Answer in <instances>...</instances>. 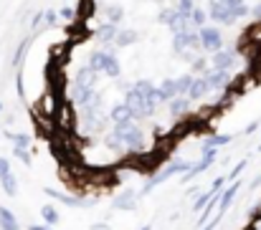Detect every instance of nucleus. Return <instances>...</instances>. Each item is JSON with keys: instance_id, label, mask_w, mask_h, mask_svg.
<instances>
[{"instance_id": "1", "label": "nucleus", "mask_w": 261, "mask_h": 230, "mask_svg": "<svg viewBox=\"0 0 261 230\" xmlns=\"http://www.w3.org/2000/svg\"><path fill=\"white\" fill-rule=\"evenodd\" d=\"M112 134H114V137H119V139H122V145H124V150H129V152H140V150H142V145H145V134H142V129H140L135 122L114 124Z\"/></svg>"}, {"instance_id": "2", "label": "nucleus", "mask_w": 261, "mask_h": 230, "mask_svg": "<svg viewBox=\"0 0 261 230\" xmlns=\"http://www.w3.org/2000/svg\"><path fill=\"white\" fill-rule=\"evenodd\" d=\"M124 104L129 106V111H132V122H142V119H147V117H152L155 111H158V106L155 104H150L140 91H135L132 86L127 89V94H124Z\"/></svg>"}, {"instance_id": "3", "label": "nucleus", "mask_w": 261, "mask_h": 230, "mask_svg": "<svg viewBox=\"0 0 261 230\" xmlns=\"http://www.w3.org/2000/svg\"><path fill=\"white\" fill-rule=\"evenodd\" d=\"M190 167H193V162H185V159H175V162H170L168 167H163L155 177H150V182L145 185V190L140 192V195H147L150 190H155L158 185H163L165 180H170L173 175H188L190 172Z\"/></svg>"}, {"instance_id": "4", "label": "nucleus", "mask_w": 261, "mask_h": 230, "mask_svg": "<svg viewBox=\"0 0 261 230\" xmlns=\"http://www.w3.org/2000/svg\"><path fill=\"white\" fill-rule=\"evenodd\" d=\"M200 48V41H198V31H185V33H173V51L177 56H185V59H195Z\"/></svg>"}, {"instance_id": "5", "label": "nucleus", "mask_w": 261, "mask_h": 230, "mask_svg": "<svg viewBox=\"0 0 261 230\" xmlns=\"http://www.w3.org/2000/svg\"><path fill=\"white\" fill-rule=\"evenodd\" d=\"M198 41H200V48L205 53H216L223 48V33L218 31V25H203L198 28Z\"/></svg>"}, {"instance_id": "6", "label": "nucleus", "mask_w": 261, "mask_h": 230, "mask_svg": "<svg viewBox=\"0 0 261 230\" xmlns=\"http://www.w3.org/2000/svg\"><path fill=\"white\" fill-rule=\"evenodd\" d=\"M205 13H208V23H218V25H236V18L231 15V10L226 8V3H223V0H211V3H208V8H205Z\"/></svg>"}, {"instance_id": "7", "label": "nucleus", "mask_w": 261, "mask_h": 230, "mask_svg": "<svg viewBox=\"0 0 261 230\" xmlns=\"http://www.w3.org/2000/svg\"><path fill=\"white\" fill-rule=\"evenodd\" d=\"M160 23H163V25H168L173 33L193 31V28H190V23H188V18H185V15H180L175 8H163V10H160Z\"/></svg>"}, {"instance_id": "8", "label": "nucleus", "mask_w": 261, "mask_h": 230, "mask_svg": "<svg viewBox=\"0 0 261 230\" xmlns=\"http://www.w3.org/2000/svg\"><path fill=\"white\" fill-rule=\"evenodd\" d=\"M43 192H46L48 197H54L56 203H61V205H69V208H87V200L79 197V195H69V192H61V190H56V187H43Z\"/></svg>"}, {"instance_id": "9", "label": "nucleus", "mask_w": 261, "mask_h": 230, "mask_svg": "<svg viewBox=\"0 0 261 230\" xmlns=\"http://www.w3.org/2000/svg\"><path fill=\"white\" fill-rule=\"evenodd\" d=\"M208 89L211 91H226L231 86V71H221V69H208L205 74Z\"/></svg>"}, {"instance_id": "10", "label": "nucleus", "mask_w": 261, "mask_h": 230, "mask_svg": "<svg viewBox=\"0 0 261 230\" xmlns=\"http://www.w3.org/2000/svg\"><path fill=\"white\" fill-rule=\"evenodd\" d=\"M211 69H221V71H231L233 66H236V53L233 51H226V48H221V51H216V53H211Z\"/></svg>"}, {"instance_id": "11", "label": "nucleus", "mask_w": 261, "mask_h": 230, "mask_svg": "<svg viewBox=\"0 0 261 230\" xmlns=\"http://www.w3.org/2000/svg\"><path fill=\"white\" fill-rule=\"evenodd\" d=\"M132 89H135V91H140L150 104H155V106H158V101H160V91H158V86H155L152 81L140 78V81H135V83H132Z\"/></svg>"}, {"instance_id": "12", "label": "nucleus", "mask_w": 261, "mask_h": 230, "mask_svg": "<svg viewBox=\"0 0 261 230\" xmlns=\"http://www.w3.org/2000/svg\"><path fill=\"white\" fill-rule=\"evenodd\" d=\"M117 31H119V25H114V23H101V25L94 31L96 43H101V46H112L114 38H117Z\"/></svg>"}, {"instance_id": "13", "label": "nucleus", "mask_w": 261, "mask_h": 230, "mask_svg": "<svg viewBox=\"0 0 261 230\" xmlns=\"http://www.w3.org/2000/svg\"><path fill=\"white\" fill-rule=\"evenodd\" d=\"M208 94H211V89H208L205 76H193V83H190V89H188V99H190V101H200V99H205Z\"/></svg>"}, {"instance_id": "14", "label": "nucleus", "mask_w": 261, "mask_h": 230, "mask_svg": "<svg viewBox=\"0 0 261 230\" xmlns=\"http://www.w3.org/2000/svg\"><path fill=\"white\" fill-rule=\"evenodd\" d=\"M109 48H94L91 53H89V61L87 66L91 69V71H96V74H101L104 71V64H107V59H109Z\"/></svg>"}, {"instance_id": "15", "label": "nucleus", "mask_w": 261, "mask_h": 230, "mask_svg": "<svg viewBox=\"0 0 261 230\" xmlns=\"http://www.w3.org/2000/svg\"><path fill=\"white\" fill-rule=\"evenodd\" d=\"M137 192L135 190H124V192H119L117 195V200H114V208L117 210H124V213H129V210H135V205H137Z\"/></svg>"}, {"instance_id": "16", "label": "nucleus", "mask_w": 261, "mask_h": 230, "mask_svg": "<svg viewBox=\"0 0 261 230\" xmlns=\"http://www.w3.org/2000/svg\"><path fill=\"white\" fill-rule=\"evenodd\" d=\"M168 109H170V117L182 119V117L190 111V99H188V96H175V99H170Z\"/></svg>"}, {"instance_id": "17", "label": "nucleus", "mask_w": 261, "mask_h": 230, "mask_svg": "<svg viewBox=\"0 0 261 230\" xmlns=\"http://www.w3.org/2000/svg\"><path fill=\"white\" fill-rule=\"evenodd\" d=\"M76 83H82V86H87V89H96V81H99V74L96 71H91L89 66H79L76 69V76H74Z\"/></svg>"}, {"instance_id": "18", "label": "nucleus", "mask_w": 261, "mask_h": 230, "mask_svg": "<svg viewBox=\"0 0 261 230\" xmlns=\"http://www.w3.org/2000/svg\"><path fill=\"white\" fill-rule=\"evenodd\" d=\"M109 119H112L114 124L132 122V111H129V106H127V104H114V106H112V111H109Z\"/></svg>"}, {"instance_id": "19", "label": "nucleus", "mask_w": 261, "mask_h": 230, "mask_svg": "<svg viewBox=\"0 0 261 230\" xmlns=\"http://www.w3.org/2000/svg\"><path fill=\"white\" fill-rule=\"evenodd\" d=\"M231 134H213V137H208V139H203V145H200V152L203 150H218V147H226V145H231Z\"/></svg>"}, {"instance_id": "20", "label": "nucleus", "mask_w": 261, "mask_h": 230, "mask_svg": "<svg viewBox=\"0 0 261 230\" xmlns=\"http://www.w3.org/2000/svg\"><path fill=\"white\" fill-rule=\"evenodd\" d=\"M188 23H190V28H193V31H198V28H203V25L208 23V13H205V8H200V5H195V8H193V13L188 15Z\"/></svg>"}, {"instance_id": "21", "label": "nucleus", "mask_w": 261, "mask_h": 230, "mask_svg": "<svg viewBox=\"0 0 261 230\" xmlns=\"http://www.w3.org/2000/svg\"><path fill=\"white\" fill-rule=\"evenodd\" d=\"M223 3H226V8L231 10V15H233L236 20H239V18H246L249 10H251L246 0H223Z\"/></svg>"}, {"instance_id": "22", "label": "nucleus", "mask_w": 261, "mask_h": 230, "mask_svg": "<svg viewBox=\"0 0 261 230\" xmlns=\"http://www.w3.org/2000/svg\"><path fill=\"white\" fill-rule=\"evenodd\" d=\"M0 230H20L18 225V218L5 208V205H0Z\"/></svg>"}, {"instance_id": "23", "label": "nucleus", "mask_w": 261, "mask_h": 230, "mask_svg": "<svg viewBox=\"0 0 261 230\" xmlns=\"http://www.w3.org/2000/svg\"><path fill=\"white\" fill-rule=\"evenodd\" d=\"M137 38H140L137 31H132V28H119L114 43H117V46H132V43H137Z\"/></svg>"}, {"instance_id": "24", "label": "nucleus", "mask_w": 261, "mask_h": 230, "mask_svg": "<svg viewBox=\"0 0 261 230\" xmlns=\"http://www.w3.org/2000/svg\"><path fill=\"white\" fill-rule=\"evenodd\" d=\"M104 76L109 78H119L122 74V66H119V59L114 56V53H109V59H107V64H104V71H101Z\"/></svg>"}, {"instance_id": "25", "label": "nucleus", "mask_w": 261, "mask_h": 230, "mask_svg": "<svg viewBox=\"0 0 261 230\" xmlns=\"http://www.w3.org/2000/svg\"><path fill=\"white\" fill-rule=\"evenodd\" d=\"M190 69H193V76H205L211 69V61L205 56H195V59H190Z\"/></svg>"}, {"instance_id": "26", "label": "nucleus", "mask_w": 261, "mask_h": 230, "mask_svg": "<svg viewBox=\"0 0 261 230\" xmlns=\"http://www.w3.org/2000/svg\"><path fill=\"white\" fill-rule=\"evenodd\" d=\"M239 185H241V182H239ZM239 185H231V187L223 192V197H221V203H218L221 208H218V215H216V218H221V215H223V213L231 208V200L236 197V192H239Z\"/></svg>"}, {"instance_id": "27", "label": "nucleus", "mask_w": 261, "mask_h": 230, "mask_svg": "<svg viewBox=\"0 0 261 230\" xmlns=\"http://www.w3.org/2000/svg\"><path fill=\"white\" fill-rule=\"evenodd\" d=\"M158 91H160V101H170L177 96V91H175V78H165L160 86H158Z\"/></svg>"}, {"instance_id": "28", "label": "nucleus", "mask_w": 261, "mask_h": 230, "mask_svg": "<svg viewBox=\"0 0 261 230\" xmlns=\"http://www.w3.org/2000/svg\"><path fill=\"white\" fill-rule=\"evenodd\" d=\"M5 139H10L13 147H23V150L31 147V134H23V132H5Z\"/></svg>"}, {"instance_id": "29", "label": "nucleus", "mask_w": 261, "mask_h": 230, "mask_svg": "<svg viewBox=\"0 0 261 230\" xmlns=\"http://www.w3.org/2000/svg\"><path fill=\"white\" fill-rule=\"evenodd\" d=\"M104 15H107V23H122V18H124V8L122 5H107L104 8Z\"/></svg>"}, {"instance_id": "30", "label": "nucleus", "mask_w": 261, "mask_h": 230, "mask_svg": "<svg viewBox=\"0 0 261 230\" xmlns=\"http://www.w3.org/2000/svg\"><path fill=\"white\" fill-rule=\"evenodd\" d=\"M0 185H3V192H5L8 197H15V195H18V180L13 177V172L5 175V177L0 180Z\"/></svg>"}, {"instance_id": "31", "label": "nucleus", "mask_w": 261, "mask_h": 230, "mask_svg": "<svg viewBox=\"0 0 261 230\" xmlns=\"http://www.w3.org/2000/svg\"><path fill=\"white\" fill-rule=\"evenodd\" d=\"M190 83H193V74H182V76L175 78V91H177V96H188Z\"/></svg>"}, {"instance_id": "32", "label": "nucleus", "mask_w": 261, "mask_h": 230, "mask_svg": "<svg viewBox=\"0 0 261 230\" xmlns=\"http://www.w3.org/2000/svg\"><path fill=\"white\" fill-rule=\"evenodd\" d=\"M41 218L46 220V225H56L59 223V210L54 205H43L41 208Z\"/></svg>"}, {"instance_id": "33", "label": "nucleus", "mask_w": 261, "mask_h": 230, "mask_svg": "<svg viewBox=\"0 0 261 230\" xmlns=\"http://www.w3.org/2000/svg\"><path fill=\"white\" fill-rule=\"evenodd\" d=\"M216 195H218V192H216V190L211 187L208 192H203V195H200V197L195 200V205H193V210H195V213H198V210H203V208H205V205H208V203H211V200L216 197Z\"/></svg>"}, {"instance_id": "34", "label": "nucleus", "mask_w": 261, "mask_h": 230, "mask_svg": "<svg viewBox=\"0 0 261 230\" xmlns=\"http://www.w3.org/2000/svg\"><path fill=\"white\" fill-rule=\"evenodd\" d=\"M193 8H195V0H177V3H175V10H177L180 15H185V18L193 13Z\"/></svg>"}, {"instance_id": "35", "label": "nucleus", "mask_w": 261, "mask_h": 230, "mask_svg": "<svg viewBox=\"0 0 261 230\" xmlns=\"http://www.w3.org/2000/svg\"><path fill=\"white\" fill-rule=\"evenodd\" d=\"M25 51H28V41H20V43H18V51L13 53V66H20V64H23Z\"/></svg>"}, {"instance_id": "36", "label": "nucleus", "mask_w": 261, "mask_h": 230, "mask_svg": "<svg viewBox=\"0 0 261 230\" xmlns=\"http://www.w3.org/2000/svg\"><path fill=\"white\" fill-rule=\"evenodd\" d=\"M13 157H15V159H20L23 164H31V152H28V150H23V147H13Z\"/></svg>"}, {"instance_id": "37", "label": "nucleus", "mask_w": 261, "mask_h": 230, "mask_svg": "<svg viewBox=\"0 0 261 230\" xmlns=\"http://www.w3.org/2000/svg\"><path fill=\"white\" fill-rule=\"evenodd\" d=\"M107 147H109V150H117V152H124L122 139H119V137H114V134H109V137H107Z\"/></svg>"}, {"instance_id": "38", "label": "nucleus", "mask_w": 261, "mask_h": 230, "mask_svg": "<svg viewBox=\"0 0 261 230\" xmlns=\"http://www.w3.org/2000/svg\"><path fill=\"white\" fill-rule=\"evenodd\" d=\"M43 20H46L48 28H54V25L59 23V13H56V10H46V13H43Z\"/></svg>"}, {"instance_id": "39", "label": "nucleus", "mask_w": 261, "mask_h": 230, "mask_svg": "<svg viewBox=\"0 0 261 230\" xmlns=\"http://www.w3.org/2000/svg\"><path fill=\"white\" fill-rule=\"evenodd\" d=\"M5 175H10V162H8L5 157H0V180H3Z\"/></svg>"}, {"instance_id": "40", "label": "nucleus", "mask_w": 261, "mask_h": 230, "mask_svg": "<svg viewBox=\"0 0 261 230\" xmlns=\"http://www.w3.org/2000/svg\"><path fill=\"white\" fill-rule=\"evenodd\" d=\"M249 15H251L254 20H261V3H256V5H254V8L249 10Z\"/></svg>"}, {"instance_id": "41", "label": "nucleus", "mask_w": 261, "mask_h": 230, "mask_svg": "<svg viewBox=\"0 0 261 230\" xmlns=\"http://www.w3.org/2000/svg\"><path fill=\"white\" fill-rule=\"evenodd\" d=\"M59 15H61V18H66V20H74V10H71V8H61V10H59Z\"/></svg>"}, {"instance_id": "42", "label": "nucleus", "mask_w": 261, "mask_h": 230, "mask_svg": "<svg viewBox=\"0 0 261 230\" xmlns=\"http://www.w3.org/2000/svg\"><path fill=\"white\" fill-rule=\"evenodd\" d=\"M244 167H246V162H239V164L233 167V172H231V177H239V175L244 172Z\"/></svg>"}, {"instance_id": "43", "label": "nucleus", "mask_w": 261, "mask_h": 230, "mask_svg": "<svg viewBox=\"0 0 261 230\" xmlns=\"http://www.w3.org/2000/svg\"><path fill=\"white\" fill-rule=\"evenodd\" d=\"M41 20H43V13H36V15H33V31H38Z\"/></svg>"}, {"instance_id": "44", "label": "nucleus", "mask_w": 261, "mask_h": 230, "mask_svg": "<svg viewBox=\"0 0 261 230\" xmlns=\"http://www.w3.org/2000/svg\"><path fill=\"white\" fill-rule=\"evenodd\" d=\"M28 230H54V228H48V225H28Z\"/></svg>"}, {"instance_id": "45", "label": "nucleus", "mask_w": 261, "mask_h": 230, "mask_svg": "<svg viewBox=\"0 0 261 230\" xmlns=\"http://www.w3.org/2000/svg\"><path fill=\"white\" fill-rule=\"evenodd\" d=\"M218 220H221V218H216V220H213L211 225H205V228H203V230H213V225H218Z\"/></svg>"}, {"instance_id": "46", "label": "nucleus", "mask_w": 261, "mask_h": 230, "mask_svg": "<svg viewBox=\"0 0 261 230\" xmlns=\"http://www.w3.org/2000/svg\"><path fill=\"white\" fill-rule=\"evenodd\" d=\"M0 111H3V101H0Z\"/></svg>"}, {"instance_id": "47", "label": "nucleus", "mask_w": 261, "mask_h": 230, "mask_svg": "<svg viewBox=\"0 0 261 230\" xmlns=\"http://www.w3.org/2000/svg\"><path fill=\"white\" fill-rule=\"evenodd\" d=\"M142 230H150V228H142Z\"/></svg>"}, {"instance_id": "48", "label": "nucleus", "mask_w": 261, "mask_h": 230, "mask_svg": "<svg viewBox=\"0 0 261 230\" xmlns=\"http://www.w3.org/2000/svg\"><path fill=\"white\" fill-rule=\"evenodd\" d=\"M259 150H261V145H259Z\"/></svg>"}]
</instances>
